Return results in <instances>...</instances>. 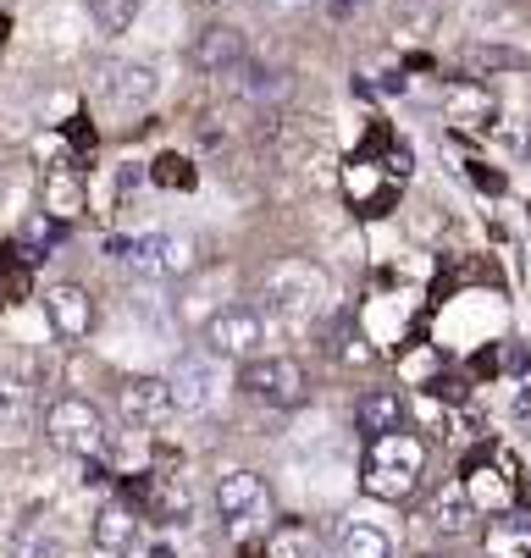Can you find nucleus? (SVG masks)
Instances as JSON below:
<instances>
[{"label": "nucleus", "mask_w": 531, "mask_h": 558, "mask_svg": "<svg viewBox=\"0 0 531 558\" xmlns=\"http://www.w3.org/2000/svg\"><path fill=\"white\" fill-rule=\"evenodd\" d=\"M421 470H426V442L399 426V432L371 437L365 464H360V487L371 498H383V504H405L421 487Z\"/></svg>", "instance_id": "obj_1"}, {"label": "nucleus", "mask_w": 531, "mask_h": 558, "mask_svg": "<svg viewBox=\"0 0 531 558\" xmlns=\"http://www.w3.org/2000/svg\"><path fill=\"white\" fill-rule=\"evenodd\" d=\"M327 299H333V277L316 260H305V255H288V260H277L266 271V304L293 327L316 322V315L327 310Z\"/></svg>", "instance_id": "obj_2"}, {"label": "nucleus", "mask_w": 531, "mask_h": 558, "mask_svg": "<svg viewBox=\"0 0 531 558\" xmlns=\"http://www.w3.org/2000/svg\"><path fill=\"white\" fill-rule=\"evenodd\" d=\"M106 255L122 260L133 277L167 282V277H189L200 266L194 238H172V232H138V238H106Z\"/></svg>", "instance_id": "obj_3"}, {"label": "nucleus", "mask_w": 531, "mask_h": 558, "mask_svg": "<svg viewBox=\"0 0 531 558\" xmlns=\"http://www.w3.org/2000/svg\"><path fill=\"white\" fill-rule=\"evenodd\" d=\"M239 387L266 410H299L311 398V371L288 354H250L239 365Z\"/></svg>", "instance_id": "obj_4"}, {"label": "nucleus", "mask_w": 531, "mask_h": 558, "mask_svg": "<svg viewBox=\"0 0 531 558\" xmlns=\"http://www.w3.org/2000/svg\"><path fill=\"white\" fill-rule=\"evenodd\" d=\"M45 437H50L61 453H72V459H100L106 442H111L106 415L89 404V398H79V392L56 398V404L45 410Z\"/></svg>", "instance_id": "obj_5"}, {"label": "nucleus", "mask_w": 531, "mask_h": 558, "mask_svg": "<svg viewBox=\"0 0 531 558\" xmlns=\"http://www.w3.org/2000/svg\"><path fill=\"white\" fill-rule=\"evenodd\" d=\"M261 343H266V315L255 304H221L205 315V354L244 365Z\"/></svg>", "instance_id": "obj_6"}, {"label": "nucleus", "mask_w": 531, "mask_h": 558, "mask_svg": "<svg viewBox=\"0 0 531 558\" xmlns=\"http://www.w3.org/2000/svg\"><path fill=\"white\" fill-rule=\"evenodd\" d=\"M156 89H161V77L144 61H106L100 66V100L117 106V111H144L156 100Z\"/></svg>", "instance_id": "obj_7"}, {"label": "nucleus", "mask_w": 531, "mask_h": 558, "mask_svg": "<svg viewBox=\"0 0 531 558\" xmlns=\"http://www.w3.org/2000/svg\"><path fill=\"white\" fill-rule=\"evenodd\" d=\"M117 404L133 426H167L178 415V398H172V381L167 376H128Z\"/></svg>", "instance_id": "obj_8"}, {"label": "nucleus", "mask_w": 531, "mask_h": 558, "mask_svg": "<svg viewBox=\"0 0 531 558\" xmlns=\"http://www.w3.org/2000/svg\"><path fill=\"white\" fill-rule=\"evenodd\" d=\"M172 381V398H178V410L183 415H200L216 404V392H221V371H216V354H183L178 371L167 376Z\"/></svg>", "instance_id": "obj_9"}, {"label": "nucleus", "mask_w": 531, "mask_h": 558, "mask_svg": "<svg viewBox=\"0 0 531 558\" xmlns=\"http://www.w3.org/2000/svg\"><path fill=\"white\" fill-rule=\"evenodd\" d=\"M45 315H50L56 338H67V343H84V338L95 332V299H89V288H79V282H56V288L45 293Z\"/></svg>", "instance_id": "obj_10"}, {"label": "nucleus", "mask_w": 531, "mask_h": 558, "mask_svg": "<svg viewBox=\"0 0 531 558\" xmlns=\"http://www.w3.org/2000/svg\"><path fill=\"white\" fill-rule=\"evenodd\" d=\"M487 459H493V448H482V453L466 459V493H471L476 514H509L515 498H520V487H515V475L493 470Z\"/></svg>", "instance_id": "obj_11"}, {"label": "nucleus", "mask_w": 531, "mask_h": 558, "mask_svg": "<svg viewBox=\"0 0 531 558\" xmlns=\"http://www.w3.org/2000/svg\"><path fill=\"white\" fill-rule=\"evenodd\" d=\"M239 61H250V39H244V28H233V23H210V28H200V39H194V66H200V72L227 77Z\"/></svg>", "instance_id": "obj_12"}, {"label": "nucleus", "mask_w": 531, "mask_h": 558, "mask_svg": "<svg viewBox=\"0 0 531 558\" xmlns=\"http://www.w3.org/2000/svg\"><path fill=\"white\" fill-rule=\"evenodd\" d=\"M216 509H221V520H233V525H250L255 514H266L261 470H227L216 482Z\"/></svg>", "instance_id": "obj_13"}, {"label": "nucleus", "mask_w": 531, "mask_h": 558, "mask_svg": "<svg viewBox=\"0 0 531 558\" xmlns=\"http://www.w3.org/2000/svg\"><path fill=\"white\" fill-rule=\"evenodd\" d=\"M405 415H410V404H405V392H399V387H371V392L354 398V426H360L365 442H371V437H383V432H399Z\"/></svg>", "instance_id": "obj_14"}, {"label": "nucleus", "mask_w": 531, "mask_h": 558, "mask_svg": "<svg viewBox=\"0 0 531 558\" xmlns=\"http://www.w3.org/2000/svg\"><path fill=\"white\" fill-rule=\"evenodd\" d=\"M39 199H45V210H50L56 221H79V216L89 210V183H84V172L72 167V161H61V167L45 172Z\"/></svg>", "instance_id": "obj_15"}, {"label": "nucleus", "mask_w": 531, "mask_h": 558, "mask_svg": "<svg viewBox=\"0 0 531 558\" xmlns=\"http://www.w3.org/2000/svg\"><path fill=\"white\" fill-rule=\"evenodd\" d=\"M227 77H233V89H239L244 100H255V106H277V100L288 95V72L261 66V61H239Z\"/></svg>", "instance_id": "obj_16"}, {"label": "nucleus", "mask_w": 531, "mask_h": 558, "mask_svg": "<svg viewBox=\"0 0 531 558\" xmlns=\"http://www.w3.org/2000/svg\"><path fill=\"white\" fill-rule=\"evenodd\" d=\"M432 525L443 531V536H471L476 531V504H471V493L466 487H443L437 493V504H432Z\"/></svg>", "instance_id": "obj_17"}, {"label": "nucleus", "mask_w": 531, "mask_h": 558, "mask_svg": "<svg viewBox=\"0 0 531 558\" xmlns=\"http://www.w3.org/2000/svg\"><path fill=\"white\" fill-rule=\"evenodd\" d=\"M67 553H72V542H67V531L56 520H34L12 542V558H67Z\"/></svg>", "instance_id": "obj_18"}, {"label": "nucleus", "mask_w": 531, "mask_h": 558, "mask_svg": "<svg viewBox=\"0 0 531 558\" xmlns=\"http://www.w3.org/2000/svg\"><path fill=\"white\" fill-rule=\"evenodd\" d=\"M61 238H67V221H56L50 210H34V216L17 227V244H23V255H28L34 266H39V260H45V255L61 244Z\"/></svg>", "instance_id": "obj_19"}, {"label": "nucleus", "mask_w": 531, "mask_h": 558, "mask_svg": "<svg viewBox=\"0 0 531 558\" xmlns=\"http://www.w3.org/2000/svg\"><path fill=\"white\" fill-rule=\"evenodd\" d=\"M443 106H448V117H454V122H466V128H487V117H493V100H487V95L471 84V77H460V84H448Z\"/></svg>", "instance_id": "obj_20"}, {"label": "nucleus", "mask_w": 531, "mask_h": 558, "mask_svg": "<svg viewBox=\"0 0 531 558\" xmlns=\"http://www.w3.org/2000/svg\"><path fill=\"white\" fill-rule=\"evenodd\" d=\"M28 288H34V260L23 255V244L12 238V244L0 250V299L17 304V299H28Z\"/></svg>", "instance_id": "obj_21"}, {"label": "nucleus", "mask_w": 531, "mask_h": 558, "mask_svg": "<svg viewBox=\"0 0 531 558\" xmlns=\"http://www.w3.org/2000/svg\"><path fill=\"white\" fill-rule=\"evenodd\" d=\"M466 61L476 66V72H531V50H515V45H498V39H476L471 50H466Z\"/></svg>", "instance_id": "obj_22"}, {"label": "nucleus", "mask_w": 531, "mask_h": 558, "mask_svg": "<svg viewBox=\"0 0 531 558\" xmlns=\"http://www.w3.org/2000/svg\"><path fill=\"white\" fill-rule=\"evenodd\" d=\"M133 531H138L133 504H106V509L95 514V542H100V547H111V553H122V547L133 542Z\"/></svg>", "instance_id": "obj_23"}, {"label": "nucleus", "mask_w": 531, "mask_h": 558, "mask_svg": "<svg viewBox=\"0 0 531 558\" xmlns=\"http://www.w3.org/2000/svg\"><path fill=\"white\" fill-rule=\"evenodd\" d=\"M338 558H394V542L376 531V525H343Z\"/></svg>", "instance_id": "obj_24"}, {"label": "nucleus", "mask_w": 531, "mask_h": 558, "mask_svg": "<svg viewBox=\"0 0 531 558\" xmlns=\"http://www.w3.org/2000/svg\"><path fill=\"white\" fill-rule=\"evenodd\" d=\"M266 558H316V536H311V525H299V520L277 525V531L266 536Z\"/></svg>", "instance_id": "obj_25"}, {"label": "nucleus", "mask_w": 531, "mask_h": 558, "mask_svg": "<svg viewBox=\"0 0 531 558\" xmlns=\"http://www.w3.org/2000/svg\"><path fill=\"white\" fill-rule=\"evenodd\" d=\"M149 183H161V189H194L200 183V172H194V161L189 155H178V149H167V155H156V161H149Z\"/></svg>", "instance_id": "obj_26"}, {"label": "nucleus", "mask_w": 531, "mask_h": 558, "mask_svg": "<svg viewBox=\"0 0 531 558\" xmlns=\"http://www.w3.org/2000/svg\"><path fill=\"white\" fill-rule=\"evenodd\" d=\"M89 7V17L106 28V34H122L133 17H138V0H84Z\"/></svg>", "instance_id": "obj_27"}, {"label": "nucleus", "mask_w": 531, "mask_h": 558, "mask_svg": "<svg viewBox=\"0 0 531 558\" xmlns=\"http://www.w3.org/2000/svg\"><path fill=\"white\" fill-rule=\"evenodd\" d=\"M426 398H437V404H466V398H471V381L443 371V376H432V381H426Z\"/></svg>", "instance_id": "obj_28"}, {"label": "nucleus", "mask_w": 531, "mask_h": 558, "mask_svg": "<svg viewBox=\"0 0 531 558\" xmlns=\"http://www.w3.org/2000/svg\"><path fill=\"white\" fill-rule=\"evenodd\" d=\"M28 421V404L17 387H0V426H23Z\"/></svg>", "instance_id": "obj_29"}, {"label": "nucleus", "mask_w": 531, "mask_h": 558, "mask_svg": "<svg viewBox=\"0 0 531 558\" xmlns=\"http://www.w3.org/2000/svg\"><path fill=\"white\" fill-rule=\"evenodd\" d=\"M498 371H509V376H526V371H531V349H526V343H504V360H498Z\"/></svg>", "instance_id": "obj_30"}, {"label": "nucleus", "mask_w": 531, "mask_h": 558, "mask_svg": "<svg viewBox=\"0 0 531 558\" xmlns=\"http://www.w3.org/2000/svg\"><path fill=\"white\" fill-rule=\"evenodd\" d=\"M471 183L487 189V194H504V172H493V167H482V161H471Z\"/></svg>", "instance_id": "obj_31"}, {"label": "nucleus", "mask_w": 531, "mask_h": 558, "mask_svg": "<svg viewBox=\"0 0 531 558\" xmlns=\"http://www.w3.org/2000/svg\"><path fill=\"white\" fill-rule=\"evenodd\" d=\"M305 7H311V0H261V12H266V17H299Z\"/></svg>", "instance_id": "obj_32"}, {"label": "nucleus", "mask_w": 531, "mask_h": 558, "mask_svg": "<svg viewBox=\"0 0 531 558\" xmlns=\"http://www.w3.org/2000/svg\"><path fill=\"white\" fill-rule=\"evenodd\" d=\"M322 7H327V17H333V23H349V17L365 7V0H322Z\"/></svg>", "instance_id": "obj_33"}, {"label": "nucleus", "mask_w": 531, "mask_h": 558, "mask_svg": "<svg viewBox=\"0 0 531 558\" xmlns=\"http://www.w3.org/2000/svg\"><path fill=\"white\" fill-rule=\"evenodd\" d=\"M7 28H12V17H7V12H0V45H7Z\"/></svg>", "instance_id": "obj_34"}, {"label": "nucleus", "mask_w": 531, "mask_h": 558, "mask_svg": "<svg viewBox=\"0 0 531 558\" xmlns=\"http://www.w3.org/2000/svg\"><path fill=\"white\" fill-rule=\"evenodd\" d=\"M194 7H216V0H194Z\"/></svg>", "instance_id": "obj_35"}]
</instances>
